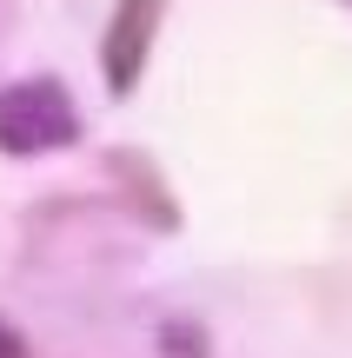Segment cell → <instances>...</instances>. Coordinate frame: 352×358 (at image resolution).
<instances>
[{
    "instance_id": "obj_1",
    "label": "cell",
    "mask_w": 352,
    "mask_h": 358,
    "mask_svg": "<svg viewBox=\"0 0 352 358\" xmlns=\"http://www.w3.org/2000/svg\"><path fill=\"white\" fill-rule=\"evenodd\" d=\"M80 120L53 80H27V87L0 93V146L7 153H47V146H66Z\"/></svg>"
},
{
    "instance_id": "obj_2",
    "label": "cell",
    "mask_w": 352,
    "mask_h": 358,
    "mask_svg": "<svg viewBox=\"0 0 352 358\" xmlns=\"http://www.w3.org/2000/svg\"><path fill=\"white\" fill-rule=\"evenodd\" d=\"M153 27H160V0H120L113 27H106V47H100V60H106V80H113V93H127L133 80H140V66H146V47H153Z\"/></svg>"
},
{
    "instance_id": "obj_3",
    "label": "cell",
    "mask_w": 352,
    "mask_h": 358,
    "mask_svg": "<svg viewBox=\"0 0 352 358\" xmlns=\"http://www.w3.org/2000/svg\"><path fill=\"white\" fill-rule=\"evenodd\" d=\"M0 358H20V345H13V332L0 325Z\"/></svg>"
}]
</instances>
